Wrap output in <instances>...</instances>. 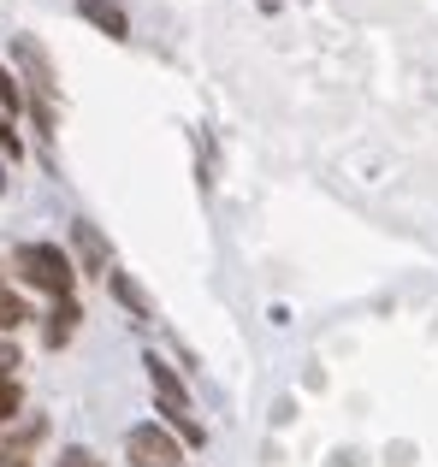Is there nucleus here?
<instances>
[{"label": "nucleus", "mask_w": 438, "mask_h": 467, "mask_svg": "<svg viewBox=\"0 0 438 467\" xmlns=\"http://www.w3.org/2000/svg\"><path fill=\"white\" fill-rule=\"evenodd\" d=\"M12 273L30 290H47L54 302H66L71 285H78V266H71V254L59 249V243H18V249H12Z\"/></svg>", "instance_id": "nucleus-1"}, {"label": "nucleus", "mask_w": 438, "mask_h": 467, "mask_svg": "<svg viewBox=\"0 0 438 467\" xmlns=\"http://www.w3.org/2000/svg\"><path fill=\"white\" fill-rule=\"evenodd\" d=\"M12 59H18L24 83H30V101H36V130H54V95H59V78L54 66H47V47L36 42V36H12Z\"/></svg>", "instance_id": "nucleus-2"}, {"label": "nucleus", "mask_w": 438, "mask_h": 467, "mask_svg": "<svg viewBox=\"0 0 438 467\" xmlns=\"http://www.w3.org/2000/svg\"><path fill=\"white\" fill-rule=\"evenodd\" d=\"M149 390H154V402H161V414L172 420V432L184 438V444L202 450V438H208V432L190 420V390H184V379H178L166 361H154V355H149Z\"/></svg>", "instance_id": "nucleus-3"}, {"label": "nucleus", "mask_w": 438, "mask_h": 467, "mask_svg": "<svg viewBox=\"0 0 438 467\" xmlns=\"http://www.w3.org/2000/svg\"><path fill=\"white\" fill-rule=\"evenodd\" d=\"M125 456H130V467H178L184 462V444H178L166 426H130L125 432Z\"/></svg>", "instance_id": "nucleus-4"}, {"label": "nucleus", "mask_w": 438, "mask_h": 467, "mask_svg": "<svg viewBox=\"0 0 438 467\" xmlns=\"http://www.w3.org/2000/svg\"><path fill=\"white\" fill-rule=\"evenodd\" d=\"M78 12L101 36H113V42H125V36H130V18H125V6H119V0H78Z\"/></svg>", "instance_id": "nucleus-5"}, {"label": "nucleus", "mask_w": 438, "mask_h": 467, "mask_svg": "<svg viewBox=\"0 0 438 467\" xmlns=\"http://www.w3.org/2000/svg\"><path fill=\"white\" fill-rule=\"evenodd\" d=\"M78 302H54V314H47V326H42V343H47V349H59V343H71V331H78Z\"/></svg>", "instance_id": "nucleus-6"}, {"label": "nucleus", "mask_w": 438, "mask_h": 467, "mask_svg": "<svg viewBox=\"0 0 438 467\" xmlns=\"http://www.w3.org/2000/svg\"><path fill=\"white\" fill-rule=\"evenodd\" d=\"M107 278H113V296L125 302L130 314H137V319H154V302H149V296L137 290V278H130V273H107Z\"/></svg>", "instance_id": "nucleus-7"}, {"label": "nucleus", "mask_w": 438, "mask_h": 467, "mask_svg": "<svg viewBox=\"0 0 438 467\" xmlns=\"http://www.w3.org/2000/svg\"><path fill=\"white\" fill-rule=\"evenodd\" d=\"M71 237H78V254H83V266H89V273H101V266H107V243L95 237L89 225H71Z\"/></svg>", "instance_id": "nucleus-8"}, {"label": "nucleus", "mask_w": 438, "mask_h": 467, "mask_svg": "<svg viewBox=\"0 0 438 467\" xmlns=\"http://www.w3.org/2000/svg\"><path fill=\"white\" fill-rule=\"evenodd\" d=\"M24 319H30V314H24L18 290H12V285H0V331H18Z\"/></svg>", "instance_id": "nucleus-9"}, {"label": "nucleus", "mask_w": 438, "mask_h": 467, "mask_svg": "<svg viewBox=\"0 0 438 467\" xmlns=\"http://www.w3.org/2000/svg\"><path fill=\"white\" fill-rule=\"evenodd\" d=\"M0 107H6V113H18V107H24V89H18V78H12L6 66H0Z\"/></svg>", "instance_id": "nucleus-10"}, {"label": "nucleus", "mask_w": 438, "mask_h": 467, "mask_svg": "<svg viewBox=\"0 0 438 467\" xmlns=\"http://www.w3.org/2000/svg\"><path fill=\"white\" fill-rule=\"evenodd\" d=\"M12 414H18V379L0 373V420H12Z\"/></svg>", "instance_id": "nucleus-11"}, {"label": "nucleus", "mask_w": 438, "mask_h": 467, "mask_svg": "<svg viewBox=\"0 0 438 467\" xmlns=\"http://www.w3.org/2000/svg\"><path fill=\"white\" fill-rule=\"evenodd\" d=\"M0 467H36L24 456V444H12V438H0Z\"/></svg>", "instance_id": "nucleus-12"}, {"label": "nucleus", "mask_w": 438, "mask_h": 467, "mask_svg": "<svg viewBox=\"0 0 438 467\" xmlns=\"http://www.w3.org/2000/svg\"><path fill=\"white\" fill-rule=\"evenodd\" d=\"M0 154H12V160L24 154V142H18V130H12V119H6V113H0Z\"/></svg>", "instance_id": "nucleus-13"}, {"label": "nucleus", "mask_w": 438, "mask_h": 467, "mask_svg": "<svg viewBox=\"0 0 438 467\" xmlns=\"http://www.w3.org/2000/svg\"><path fill=\"white\" fill-rule=\"evenodd\" d=\"M59 467H107V462H95L89 450H66V456H59Z\"/></svg>", "instance_id": "nucleus-14"}, {"label": "nucleus", "mask_w": 438, "mask_h": 467, "mask_svg": "<svg viewBox=\"0 0 438 467\" xmlns=\"http://www.w3.org/2000/svg\"><path fill=\"white\" fill-rule=\"evenodd\" d=\"M0 190H6V166H0Z\"/></svg>", "instance_id": "nucleus-15"}]
</instances>
